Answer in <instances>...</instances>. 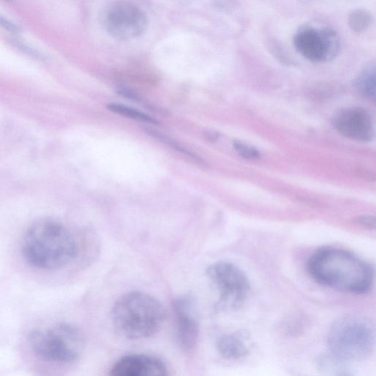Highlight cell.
Returning <instances> with one entry per match:
<instances>
[{"instance_id": "cell-1", "label": "cell", "mask_w": 376, "mask_h": 376, "mask_svg": "<svg viewBox=\"0 0 376 376\" xmlns=\"http://www.w3.org/2000/svg\"><path fill=\"white\" fill-rule=\"evenodd\" d=\"M307 270L318 283L349 294L368 293L374 280L371 265L356 255L339 249L317 252L310 257Z\"/></svg>"}, {"instance_id": "cell-2", "label": "cell", "mask_w": 376, "mask_h": 376, "mask_svg": "<svg viewBox=\"0 0 376 376\" xmlns=\"http://www.w3.org/2000/svg\"><path fill=\"white\" fill-rule=\"evenodd\" d=\"M25 261L40 270H58L68 265L78 251L76 239L60 223L43 219L31 225L21 241Z\"/></svg>"}, {"instance_id": "cell-3", "label": "cell", "mask_w": 376, "mask_h": 376, "mask_svg": "<svg viewBox=\"0 0 376 376\" xmlns=\"http://www.w3.org/2000/svg\"><path fill=\"white\" fill-rule=\"evenodd\" d=\"M166 318L158 300L141 291H131L118 299L112 309L113 324L121 335L130 340L152 337Z\"/></svg>"}, {"instance_id": "cell-4", "label": "cell", "mask_w": 376, "mask_h": 376, "mask_svg": "<svg viewBox=\"0 0 376 376\" xmlns=\"http://www.w3.org/2000/svg\"><path fill=\"white\" fill-rule=\"evenodd\" d=\"M328 343L330 353L344 362L364 360L374 349V324L364 316L341 318L332 325Z\"/></svg>"}, {"instance_id": "cell-5", "label": "cell", "mask_w": 376, "mask_h": 376, "mask_svg": "<svg viewBox=\"0 0 376 376\" xmlns=\"http://www.w3.org/2000/svg\"><path fill=\"white\" fill-rule=\"evenodd\" d=\"M28 342L31 350L41 360L61 364L77 361L85 346L80 330L67 323L32 330Z\"/></svg>"}, {"instance_id": "cell-6", "label": "cell", "mask_w": 376, "mask_h": 376, "mask_svg": "<svg viewBox=\"0 0 376 376\" xmlns=\"http://www.w3.org/2000/svg\"><path fill=\"white\" fill-rule=\"evenodd\" d=\"M101 24L113 38L131 41L141 36L148 26V18L137 5L124 0L106 6L100 16Z\"/></svg>"}, {"instance_id": "cell-7", "label": "cell", "mask_w": 376, "mask_h": 376, "mask_svg": "<svg viewBox=\"0 0 376 376\" xmlns=\"http://www.w3.org/2000/svg\"><path fill=\"white\" fill-rule=\"evenodd\" d=\"M207 276L218 289V309H236L243 305L250 291V282L239 267L219 262L208 267Z\"/></svg>"}, {"instance_id": "cell-8", "label": "cell", "mask_w": 376, "mask_h": 376, "mask_svg": "<svg viewBox=\"0 0 376 376\" xmlns=\"http://www.w3.org/2000/svg\"><path fill=\"white\" fill-rule=\"evenodd\" d=\"M294 44L300 55L311 62L330 60L337 56L340 48L336 32L328 28H300L295 35Z\"/></svg>"}, {"instance_id": "cell-9", "label": "cell", "mask_w": 376, "mask_h": 376, "mask_svg": "<svg viewBox=\"0 0 376 376\" xmlns=\"http://www.w3.org/2000/svg\"><path fill=\"white\" fill-rule=\"evenodd\" d=\"M336 130L342 135L357 142H369L374 135L370 113L360 107L340 111L333 120Z\"/></svg>"}, {"instance_id": "cell-10", "label": "cell", "mask_w": 376, "mask_h": 376, "mask_svg": "<svg viewBox=\"0 0 376 376\" xmlns=\"http://www.w3.org/2000/svg\"><path fill=\"white\" fill-rule=\"evenodd\" d=\"M176 338L181 350L189 351L195 349L199 340V327L191 299L180 297L174 304Z\"/></svg>"}, {"instance_id": "cell-11", "label": "cell", "mask_w": 376, "mask_h": 376, "mask_svg": "<svg viewBox=\"0 0 376 376\" xmlns=\"http://www.w3.org/2000/svg\"><path fill=\"white\" fill-rule=\"evenodd\" d=\"M111 374L113 376H164L168 373L162 360L144 354H133L117 361Z\"/></svg>"}, {"instance_id": "cell-12", "label": "cell", "mask_w": 376, "mask_h": 376, "mask_svg": "<svg viewBox=\"0 0 376 376\" xmlns=\"http://www.w3.org/2000/svg\"><path fill=\"white\" fill-rule=\"evenodd\" d=\"M217 348L221 355L227 360H239L250 352L243 336L238 333L222 336L218 341Z\"/></svg>"}, {"instance_id": "cell-13", "label": "cell", "mask_w": 376, "mask_h": 376, "mask_svg": "<svg viewBox=\"0 0 376 376\" xmlns=\"http://www.w3.org/2000/svg\"><path fill=\"white\" fill-rule=\"evenodd\" d=\"M345 362L330 353L320 357L317 364L318 370L323 374L346 375H349V373L346 367Z\"/></svg>"}, {"instance_id": "cell-14", "label": "cell", "mask_w": 376, "mask_h": 376, "mask_svg": "<svg viewBox=\"0 0 376 376\" xmlns=\"http://www.w3.org/2000/svg\"><path fill=\"white\" fill-rule=\"evenodd\" d=\"M358 90L368 98H374L375 88V66L370 63L359 74L356 81Z\"/></svg>"}, {"instance_id": "cell-15", "label": "cell", "mask_w": 376, "mask_h": 376, "mask_svg": "<svg viewBox=\"0 0 376 376\" xmlns=\"http://www.w3.org/2000/svg\"><path fill=\"white\" fill-rule=\"evenodd\" d=\"M373 23V16L364 9L353 10L349 17V25L355 33L361 34L368 30Z\"/></svg>"}, {"instance_id": "cell-16", "label": "cell", "mask_w": 376, "mask_h": 376, "mask_svg": "<svg viewBox=\"0 0 376 376\" xmlns=\"http://www.w3.org/2000/svg\"><path fill=\"white\" fill-rule=\"evenodd\" d=\"M107 109L116 114L129 118V119L153 124H158L157 120L153 119V117L131 109V107L122 104H110L107 105Z\"/></svg>"}, {"instance_id": "cell-17", "label": "cell", "mask_w": 376, "mask_h": 376, "mask_svg": "<svg viewBox=\"0 0 376 376\" xmlns=\"http://www.w3.org/2000/svg\"><path fill=\"white\" fill-rule=\"evenodd\" d=\"M234 147L236 152L245 159H257L261 157V154L257 151V149L249 144L234 142Z\"/></svg>"}, {"instance_id": "cell-18", "label": "cell", "mask_w": 376, "mask_h": 376, "mask_svg": "<svg viewBox=\"0 0 376 376\" xmlns=\"http://www.w3.org/2000/svg\"><path fill=\"white\" fill-rule=\"evenodd\" d=\"M267 46L270 52H272L275 57L278 60H280L283 62H289V58L287 56V52L279 43L271 40L270 41H268V45Z\"/></svg>"}, {"instance_id": "cell-19", "label": "cell", "mask_w": 376, "mask_h": 376, "mask_svg": "<svg viewBox=\"0 0 376 376\" xmlns=\"http://www.w3.org/2000/svg\"><path fill=\"white\" fill-rule=\"evenodd\" d=\"M0 26L12 34H18L19 32V29L16 25L3 17H0Z\"/></svg>"}, {"instance_id": "cell-20", "label": "cell", "mask_w": 376, "mask_h": 376, "mask_svg": "<svg viewBox=\"0 0 376 376\" xmlns=\"http://www.w3.org/2000/svg\"><path fill=\"white\" fill-rule=\"evenodd\" d=\"M358 221L363 225H365V227H368L369 228H374L375 225V220L371 217H361L358 219Z\"/></svg>"}]
</instances>
